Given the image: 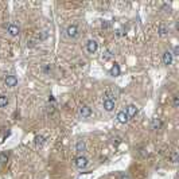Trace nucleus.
Segmentation results:
<instances>
[{
  "mask_svg": "<svg viewBox=\"0 0 179 179\" xmlns=\"http://www.w3.org/2000/svg\"><path fill=\"white\" fill-rule=\"evenodd\" d=\"M76 151L77 152H80V153H82V152H85L86 151V143H85V140H78L76 143Z\"/></svg>",
  "mask_w": 179,
  "mask_h": 179,
  "instance_id": "nucleus-11",
  "label": "nucleus"
},
{
  "mask_svg": "<svg viewBox=\"0 0 179 179\" xmlns=\"http://www.w3.org/2000/svg\"><path fill=\"white\" fill-rule=\"evenodd\" d=\"M162 61H163V63L166 65V66L171 65L173 63V53H171V51H164L163 55H162Z\"/></svg>",
  "mask_w": 179,
  "mask_h": 179,
  "instance_id": "nucleus-7",
  "label": "nucleus"
},
{
  "mask_svg": "<svg viewBox=\"0 0 179 179\" xmlns=\"http://www.w3.org/2000/svg\"><path fill=\"white\" fill-rule=\"evenodd\" d=\"M121 179H131V178H129L128 175H123V176H121Z\"/></svg>",
  "mask_w": 179,
  "mask_h": 179,
  "instance_id": "nucleus-22",
  "label": "nucleus"
},
{
  "mask_svg": "<svg viewBox=\"0 0 179 179\" xmlns=\"http://www.w3.org/2000/svg\"><path fill=\"white\" fill-rule=\"evenodd\" d=\"M88 163H89V160H88L85 156H82V155H80V156H77V158H76V160H74V166H76L77 168H80V170L85 168V167L88 166Z\"/></svg>",
  "mask_w": 179,
  "mask_h": 179,
  "instance_id": "nucleus-3",
  "label": "nucleus"
},
{
  "mask_svg": "<svg viewBox=\"0 0 179 179\" xmlns=\"http://www.w3.org/2000/svg\"><path fill=\"white\" fill-rule=\"evenodd\" d=\"M116 118H117V121L120 123V124H125V123L128 121V116L127 113H125V111H120V112L117 113V116H116Z\"/></svg>",
  "mask_w": 179,
  "mask_h": 179,
  "instance_id": "nucleus-10",
  "label": "nucleus"
},
{
  "mask_svg": "<svg viewBox=\"0 0 179 179\" xmlns=\"http://www.w3.org/2000/svg\"><path fill=\"white\" fill-rule=\"evenodd\" d=\"M171 159H173L174 163H176V162H178V152H174L173 155H171Z\"/></svg>",
  "mask_w": 179,
  "mask_h": 179,
  "instance_id": "nucleus-20",
  "label": "nucleus"
},
{
  "mask_svg": "<svg viewBox=\"0 0 179 179\" xmlns=\"http://www.w3.org/2000/svg\"><path fill=\"white\" fill-rule=\"evenodd\" d=\"M97 50H98V43H97L96 41H93V39L88 41V43H86V51L88 53H89V54H94Z\"/></svg>",
  "mask_w": 179,
  "mask_h": 179,
  "instance_id": "nucleus-5",
  "label": "nucleus"
},
{
  "mask_svg": "<svg viewBox=\"0 0 179 179\" xmlns=\"http://www.w3.org/2000/svg\"><path fill=\"white\" fill-rule=\"evenodd\" d=\"M174 55H178V46H175V47H174V54H173V57Z\"/></svg>",
  "mask_w": 179,
  "mask_h": 179,
  "instance_id": "nucleus-21",
  "label": "nucleus"
},
{
  "mask_svg": "<svg viewBox=\"0 0 179 179\" xmlns=\"http://www.w3.org/2000/svg\"><path fill=\"white\" fill-rule=\"evenodd\" d=\"M125 113H127L128 117H135V116L139 113V108L136 105H128L127 109H125Z\"/></svg>",
  "mask_w": 179,
  "mask_h": 179,
  "instance_id": "nucleus-6",
  "label": "nucleus"
},
{
  "mask_svg": "<svg viewBox=\"0 0 179 179\" xmlns=\"http://www.w3.org/2000/svg\"><path fill=\"white\" fill-rule=\"evenodd\" d=\"M167 32H168V30H167L166 27H163V26H160V27H159V34H160V35H166Z\"/></svg>",
  "mask_w": 179,
  "mask_h": 179,
  "instance_id": "nucleus-18",
  "label": "nucleus"
},
{
  "mask_svg": "<svg viewBox=\"0 0 179 179\" xmlns=\"http://www.w3.org/2000/svg\"><path fill=\"white\" fill-rule=\"evenodd\" d=\"M7 32H8L11 36H18L19 35V27H18L16 24H8V27H7Z\"/></svg>",
  "mask_w": 179,
  "mask_h": 179,
  "instance_id": "nucleus-8",
  "label": "nucleus"
},
{
  "mask_svg": "<svg viewBox=\"0 0 179 179\" xmlns=\"http://www.w3.org/2000/svg\"><path fill=\"white\" fill-rule=\"evenodd\" d=\"M102 106H104V109H105L106 112H113L116 108V102H115V100L105 98L104 102H102Z\"/></svg>",
  "mask_w": 179,
  "mask_h": 179,
  "instance_id": "nucleus-4",
  "label": "nucleus"
},
{
  "mask_svg": "<svg viewBox=\"0 0 179 179\" xmlns=\"http://www.w3.org/2000/svg\"><path fill=\"white\" fill-rule=\"evenodd\" d=\"M78 35H80V30H78V27H77L76 24L67 26V29H66V36L67 38L76 39V38H78Z\"/></svg>",
  "mask_w": 179,
  "mask_h": 179,
  "instance_id": "nucleus-1",
  "label": "nucleus"
},
{
  "mask_svg": "<svg viewBox=\"0 0 179 179\" xmlns=\"http://www.w3.org/2000/svg\"><path fill=\"white\" fill-rule=\"evenodd\" d=\"M112 57H113V54H112V51L111 50H105L104 53H102V59L104 61H109V59H112Z\"/></svg>",
  "mask_w": 179,
  "mask_h": 179,
  "instance_id": "nucleus-14",
  "label": "nucleus"
},
{
  "mask_svg": "<svg viewBox=\"0 0 179 179\" xmlns=\"http://www.w3.org/2000/svg\"><path fill=\"white\" fill-rule=\"evenodd\" d=\"M8 105V98L6 96H0V108H6Z\"/></svg>",
  "mask_w": 179,
  "mask_h": 179,
  "instance_id": "nucleus-16",
  "label": "nucleus"
},
{
  "mask_svg": "<svg viewBox=\"0 0 179 179\" xmlns=\"http://www.w3.org/2000/svg\"><path fill=\"white\" fill-rule=\"evenodd\" d=\"M16 83H18V78H16L15 76H7L6 77V85L8 88L16 86Z\"/></svg>",
  "mask_w": 179,
  "mask_h": 179,
  "instance_id": "nucleus-9",
  "label": "nucleus"
},
{
  "mask_svg": "<svg viewBox=\"0 0 179 179\" xmlns=\"http://www.w3.org/2000/svg\"><path fill=\"white\" fill-rule=\"evenodd\" d=\"M151 127H152V129H160V127H162V121H160V118L155 117L152 118V124H151Z\"/></svg>",
  "mask_w": 179,
  "mask_h": 179,
  "instance_id": "nucleus-13",
  "label": "nucleus"
},
{
  "mask_svg": "<svg viewBox=\"0 0 179 179\" xmlns=\"http://www.w3.org/2000/svg\"><path fill=\"white\" fill-rule=\"evenodd\" d=\"M8 160V152H1L0 153V163H6Z\"/></svg>",
  "mask_w": 179,
  "mask_h": 179,
  "instance_id": "nucleus-17",
  "label": "nucleus"
},
{
  "mask_svg": "<svg viewBox=\"0 0 179 179\" xmlns=\"http://www.w3.org/2000/svg\"><path fill=\"white\" fill-rule=\"evenodd\" d=\"M35 143H36V145H38V147H43V144L46 143V139L43 138V136H41V135H39V136H36V138H35Z\"/></svg>",
  "mask_w": 179,
  "mask_h": 179,
  "instance_id": "nucleus-15",
  "label": "nucleus"
},
{
  "mask_svg": "<svg viewBox=\"0 0 179 179\" xmlns=\"http://www.w3.org/2000/svg\"><path fill=\"white\" fill-rule=\"evenodd\" d=\"M109 73H111V76L117 77V76H120V73H121V69H120V66H118L117 63H115L112 67H111V70H109Z\"/></svg>",
  "mask_w": 179,
  "mask_h": 179,
  "instance_id": "nucleus-12",
  "label": "nucleus"
},
{
  "mask_svg": "<svg viewBox=\"0 0 179 179\" xmlns=\"http://www.w3.org/2000/svg\"><path fill=\"white\" fill-rule=\"evenodd\" d=\"M78 115L81 118H88L92 116V108L89 105H81L78 109Z\"/></svg>",
  "mask_w": 179,
  "mask_h": 179,
  "instance_id": "nucleus-2",
  "label": "nucleus"
},
{
  "mask_svg": "<svg viewBox=\"0 0 179 179\" xmlns=\"http://www.w3.org/2000/svg\"><path fill=\"white\" fill-rule=\"evenodd\" d=\"M173 105H174V108H178L179 106V98L176 96H174V98H173Z\"/></svg>",
  "mask_w": 179,
  "mask_h": 179,
  "instance_id": "nucleus-19",
  "label": "nucleus"
}]
</instances>
